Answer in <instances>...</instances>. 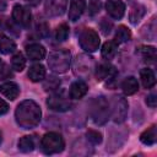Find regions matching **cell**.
<instances>
[{
    "mask_svg": "<svg viewBox=\"0 0 157 157\" xmlns=\"http://www.w3.org/2000/svg\"><path fill=\"white\" fill-rule=\"evenodd\" d=\"M16 123L23 129H32L37 126L42 118L40 107L31 99L21 102L15 110Z\"/></svg>",
    "mask_w": 157,
    "mask_h": 157,
    "instance_id": "cell-1",
    "label": "cell"
},
{
    "mask_svg": "<svg viewBox=\"0 0 157 157\" xmlns=\"http://www.w3.org/2000/svg\"><path fill=\"white\" fill-rule=\"evenodd\" d=\"M71 63V54L67 50L52 52L48 56L49 69L56 74H64L69 70Z\"/></svg>",
    "mask_w": 157,
    "mask_h": 157,
    "instance_id": "cell-2",
    "label": "cell"
},
{
    "mask_svg": "<svg viewBox=\"0 0 157 157\" xmlns=\"http://www.w3.org/2000/svg\"><path fill=\"white\" fill-rule=\"evenodd\" d=\"M110 114V105L109 102L104 97H97L91 105V118L94 121V124L103 125Z\"/></svg>",
    "mask_w": 157,
    "mask_h": 157,
    "instance_id": "cell-3",
    "label": "cell"
},
{
    "mask_svg": "<svg viewBox=\"0 0 157 157\" xmlns=\"http://www.w3.org/2000/svg\"><path fill=\"white\" fill-rule=\"evenodd\" d=\"M65 142L60 134L58 132H47L42 137V148L47 155L59 153L64 150Z\"/></svg>",
    "mask_w": 157,
    "mask_h": 157,
    "instance_id": "cell-4",
    "label": "cell"
},
{
    "mask_svg": "<svg viewBox=\"0 0 157 157\" xmlns=\"http://www.w3.org/2000/svg\"><path fill=\"white\" fill-rule=\"evenodd\" d=\"M78 42H80L81 48L85 52H88V53L96 52L98 49V47H99V37H98V33L96 31L91 29V28H86L80 34Z\"/></svg>",
    "mask_w": 157,
    "mask_h": 157,
    "instance_id": "cell-5",
    "label": "cell"
},
{
    "mask_svg": "<svg viewBox=\"0 0 157 157\" xmlns=\"http://www.w3.org/2000/svg\"><path fill=\"white\" fill-rule=\"evenodd\" d=\"M110 112H112V118L114 123H123L126 119V114H128V102L125 98L123 97H114L112 104H109Z\"/></svg>",
    "mask_w": 157,
    "mask_h": 157,
    "instance_id": "cell-6",
    "label": "cell"
},
{
    "mask_svg": "<svg viewBox=\"0 0 157 157\" xmlns=\"http://www.w3.org/2000/svg\"><path fill=\"white\" fill-rule=\"evenodd\" d=\"M47 104L50 109L55 112H66L71 108V102L64 92H56L48 97Z\"/></svg>",
    "mask_w": 157,
    "mask_h": 157,
    "instance_id": "cell-7",
    "label": "cell"
},
{
    "mask_svg": "<svg viewBox=\"0 0 157 157\" xmlns=\"http://www.w3.org/2000/svg\"><path fill=\"white\" fill-rule=\"evenodd\" d=\"M12 18L13 21L23 27H28L31 25V20H32V15L31 11L22 5H15L12 9Z\"/></svg>",
    "mask_w": 157,
    "mask_h": 157,
    "instance_id": "cell-8",
    "label": "cell"
},
{
    "mask_svg": "<svg viewBox=\"0 0 157 157\" xmlns=\"http://www.w3.org/2000/svg\"><path fill=\"white\" fill-rule=\"evenodd\" d=\"M67 0H45V12L50 17L61 16L66 10Z\"/></svg>",
    "mask_w": 157,
    "mask_h": 157,
    "instance_id": "cell-9",
    "label": "cell"
},
{
    "mask_svg": "<svg viewBox=\"0 0 157 157\" xmlns=\"http://www.w3.org/2000/svg\"><path fill=\"white\" fill-rule=\"evenodd\" d=\"M105 10L110 17L120 20L125 12V5L121 0H109L105 4Z\"/></svg>",
    "mask_w": 157,
    "mask_h": 157,
    "instance_id": "cell-10",
    "label": "cell"
},
{
    "mask_svg": "<svg viewBox=\"0 0 157 157\" xmlns=\"http://www.w3.org/2000/svg\"><path fill=\"white\" fill-rule=\"evenodd\" d=\"M86 7V1L85 0H70V6H69V20L75 22L77 21L81 15L83 13Z\"/></svg>",
    "mask_w": 157,
    "mask_h": 157,
    "instance_id": "cell-11",
    "label": "cell"
},
{
    "mask_svg": "<svg viewBox=\"0 0 157 157\" xmlns=\"http://www.w3.org/2000/svg\"><path fill=\"white\" fill-rule=\"evenodd\" d=\"M87 90H88L87 85L83 81L77 80V81L71 83L70 91H69V96H70L71 99H80L87 93Z\"/></svg>",
    "mask_w": 157,
    "mask_h": 157,
    "instance_id": "cell-12",
    "label": "cell"
},
{
    "mask_svg": "<svg viewBox=\"0 0 157 157\" xmlns=\"http://www.w3.org/2000/svg\"><path fill=\"white\" fill-rule=\"evenodd\" d=\"M26 54L31 60H42L45 56V48L42 44L32 43L26 47Z\"/></svg>",
    "mask_w": 157,
    "mask_h": 157,
    "instance_id": "cell-13",
    "label": "cell"
},
{
    "mask_svg": "<svg viewBox=\"0 0 157 157\" xmlns=\"http://www.w3.org/2000/svg\"><path fill=\"white\" fill-rule=\"evenodd\" d=\"M0 91H1V93H2L6 98H9V99H11V101L16 99V98L18 97V94H20V87H18V85L15 83V82H12V81L5 82V83L0 87Z\"/></svg>",
    "mask_w": 157,
    "mask_h": 157,
    "instance_id": "cell-14",
    "label": "cell"
},
{
    "mask_svg": "<svg viewBox=\"0 0 157 157\" xmlns=\"http://www.w3.org/2000/svg\"><path fill=\"white\" fill-rule=\"evenodd\" d=\"M114 74H115L114 67H113L110 64H108V63H102V64H99V65L97 66V69H96V77H97V80H99V81L105 80V78H108V77H113Z\"/></svg>",
    "mask_w": 157,
    "mask_h": 157,
    "instance_id": "cell-15",
    "label": "cell"
},
{
    "mask_svg": "<svg viewBox=\"0 0 157 157\" xmlns=\"http://www.w3.org/2000/svg\"><path fill=\"white\" fill-rule=\"evenodd\" d=\"M140 78H141V83L145 88H152L156 85L155 72L148 67H145L140 71Z\"/></svg>",
    "mask_w": 157,
    "mask_h": 157,
    "instance_id": "cell-16",
    "label": "cell"
},
{
    "mask_svg": "<svg viewBox=\"0 0 157 157\" xmlns=\"http://www.w3.org/2000/svg\"><path fill=\"white\" fill-rule=\"evenodd\" d=\"M28 77L33 82H39L45 77V69L40 64L32 65L28 70Z\"/></svg>",
    "mask_w": 157,
    "mask_h": 157,
    "instance_id": "cell-17",
    "label": "cell"
},
{
    "mask_svg": "<svg viewBox=\"0 0 157 157\" xmlns=\"http://www.w3.org/2000/svg\"><path fill=\"white\" fill-rule=\"evenodd\" d=\"M156 139H157V128H156V125H152L148 129H146L140 136L141 142L144 145H147V146L153 145L156 142Z\"/></svg>",
    "mask_w": 157,
    "mask_h": 157,
    "instance_id": "cell-18",
    "label": "cell"
},
{
    "mask_svg": "<svg viewBox=\"0 0 157 157\" xmlns=\"http://www.w3.org/2000/svg\"><path fill=\"white\" fill-rule=\"evenodd\" d=\"M121 88H123V91H124L125 94H128V96L134 94V93L137 92V90H139L137 80H136L135 77H132V76L126 77V78L123 81V83H121Z\"/></svg>",
    "mask_w": 157,
    "mask_h": 157,
    "instance_id": "cell-19",
    "label": "cell"
},
{
    "mask_svg": "<svg viewBox=\"0 0 157 157\" xmlns=\"http://www.w3.org/2000/svg\"><path fill=\"white\" fill-rule=\"evenodd\" d=\"M16 49V44L15 42L4 36V34H0V53L1 54H10V53H13Z\"/></svg>",
    "mask_w": 157,
    "mask_h": 157,
    "instance_id": "cell-20",
    "label": "cell"
},
{
    "mask_svg": "<svg viewBox=\"0 0 157 157\" xmlns=\"http://www.w3.org/2000/svg\"><path fill=\"white\" fill-rule=\"evenodd\" d=\"M117 53V43L115 42H105L102 47V56L107 60L112 59Z\"/></svg>",
    "mask_w": 157,
    "mask_h": 157,
    "instance_id": "cell-21",
    "label": "cell"
},
{
    "mask_svg": "<svg viewBox=\"0 0 157 157\" xmlns=\"http://www.w3.org/2000/svg\"><path fill=\"white\" fill-rule=\"evenodd\" d=\"M33 148H34V142H33V139L31 136H23V137L20 139V141H18V150L21 152L27 153V152L33 151Z\"/></svg>",
    "mask_w": 157,
    "mask_h": 157,
    "instance_id": "cell-22",
    "label": "cell"
},
{
    "mask_svg": "<svg viewBox=\"0 0 157 157\" xmlns=\"http://www.w3.org/2000/svg\"><path fill=\"white\" fill-rule=\"evenodd\" d=\"M131 33L125 26H119L115 33V43H125L130 39Z\"/></svg>",
    "mask_w": 157,
    "mask_h": 157,
    "instance_id": "cell-23",
    "label": "cell"
},
{
    "mask_svg": "<svg viewBox=\"0 0 157 157\" xmlns=\"http://www.w3.org/2000/svg\"><path fill=\"white\" fill-rule=\"evenodd\" d=\"M11 66L16 71H22L25 69V66H26V59H25V56L21 53L13 55V58L11 60Z\"/></svg>",
    "mask_w": 157,
    "mask_h": 157,
    "instance_id": "cell-24",
    "label": "cell"
},
{
    "mask_svg": "<svg viewBox=\"0 0 157 157\" xmlns=\"http://www.w3.org/2000/svg\"><path fill=\"white\" fill-rule=\"evenodd\" d=\"M144 15H145V7L142 5H136L135 7H132L131 13H130V21H131V23H134V25L137 23L142 18Z\"/></svg>",
    "mask_w": 157,
    "mask_h": 157,
    "instance_id": "cell-25",
    "label": "cell"
},
{
    "mask_svg": "<svg viewBox=\"0 0 157 157\" xmlns=\"http://www.w3.org/2000/svg\"><path fill=\"white\" fill-rule=\"evenodd\" d=\"M56 40L59 42H64L69 37V26L66 23H61L58 28H56V33H55Z\"/></svg>",
    "mask_w": 157,
    "mask_h": 157,
    "instance_id": "cell-26",
    "label": "cell"
},
{
    "mask_svg": "<svg viewBox=\"0 0 157 157\" xmlns=\"http://www.w3.org/2000/svg\"><path fill=\"white\" fill-rule=\"evenodd\" d=\"M59 86H60V80L56 78L55 76H49L44 81V85H43L45 91H55V90H58Z\"/></svg>",
    "mask_w": 157,
    "mask_h": 157,
    "instance_id": "cell-27",
    "label": "cell"
},
{
    "mask_svg": "<svg viewBox=\"0 0 157 157\" xmlns=\"http://www.w3.org/2000/svg\"><path fill=\"white\" fill-rule=\"evenodd\" d=\"M86 136H87V140L93 145H98L102 142V135H101V132H98L96 130H88Z\"/></svg>",
    "mask_w": 157,
    "mask_h": 157,
    "instance_id": "cell-28",
    "label": "cell"
},
{
    "mask_svg": "<svg viewBox=\"0 0 157 157\" xmlns=\"http://www.w3.org/2000/svg\"><path fill=\"white\" fill-rule=\"evenodd\" d=\"M140 53L142 54V56L145 59H148V60H153L156 58V49H155V47H141L140 48Z\"/></svg>",
    "mask_w": 157,
    "mask_h": 157,
    "instance_id": "cell-29",
    "label": "cell"
},
{
    "mask_svg": "<svg viewBox=\"0 0 157 157\" xmlns=\"http://www.w3.org/2000/svg\"><path fill=\"white\" fill-rule=\"evenodd\" d=\"M101 9V1L99 0H90V5H88V10L91 15H94L99 11Z\"/></svg>",
    "mask_w": 157,
    "mask_h": 157,
    "instance_id": "cell-30",
    "label": "cell"
},
{
    "mask_svg": "<svg viewBox=\"0 0 157 157\" xmlns=\"http://www.w3.org/2000/svg\"><path fill=\"white\" fill-rule=\"evenodd\" d=\"M146 104L151 108H155L157 105V96L155 93H151L146 97Z\"/></svg>",
    "mask_w": 157,
    "mask_h": 157,
    "instance_id": "cell-31",
    "label": "cell"
},
{
    "mask_svg": "<svg viewBox=\"0 0 157 157\" xmlns=\"http://www.w3.org/2000/svg\"><path fill=\"white\" fill-rule=\"evenodd\" d=\"M10 76H12L10 69L6 65H2V69H0V78L4 80V78H9Z\"/></svg>",
    "mask_w": 157,
    "mask_h": 157,
    "instance_id": "cell-32",
    "label": "cell"
},
{
    "mask_svg": "<svg viewBox=\"0 0 157 157\" xmlns=\"http://www.w3.org/2000/svg\"><path fill=\"white\" fill-rule=\"evenodd\" d=\"M7 110H9V104L0 98V115H4L5 113H7Z\"/></svg>",
    "mask_w": 157,
    "mask_h": 157,
    "instance_id": "cell-33",
    "label": "cell"
},
{
    "mask_svg": "<svg viewBox=\"0 0 157 157\" xmlns=\"http://www.w3.org/2000/svg\"><path fill=\"white\" fill-rule=\"evenodd\" d=\"M38 32L40 33V36L45 37V36L48 34V26H47L45 23H43L42 26H39V27H38Z\"/></svg>",
    "mask_w": 157,
    "mask_h": 157,
    "instance_id": "cell-34",
    "label": "cell"
},
{
    "mask_svg": "<svg viewBox=\"0 0 157 157\" xmlns=\"http://www.w3.org/2000/svg\"><path fill=\"white\" fill-rule=\"evenodd\" d=\"M26 1H27L29 5H37V4H38L40 0H26Z\"/></svg>",
    "mask_w": 157,
    "mask_h": 157,
    "instance_id": "cell-35",
    "label": "cell"
},
{
    "mask_svg": "<svg viewBox=\"0 0 157 157\" xmlns=\"http://www.w3.org/2000/svg\"><path fill=\"white\" fill-rule=\"evenodd\" d=\"M5 9V2L2 0H0V11H2Z\"/></svg>",
    "mask_w": 157,
    "mask_h": 157,
    "instance_id": "cell-36",
    "label": "cell"
},
{
    "mask_svg": "<svg viewBox=\"0 0 157 157\" xmlns=\"http://www.w3.org/2000/svg\"><path fill=\"white\" fill-rule=\"evenodd\" d=\"M0 144H1V132H0Z\"/></svg>",
    "mask_w": 157,
    "mask_h": 157,
    "instance_id": "cell-37",
    "label": "cell"
},
{
    "mask_svg": "<svg viewBox=\"0 0 157 157\" xmlns=\"http://www.w3.org/2000/svg\"><path fill=\"white\" fill-rule=\"evenodd\" d=\"M0 65H1V60H0Z\"/></svg>",
    "mask_w": 157,
    "mask_h": 157,
    "instance_id": "cell-38",
    "label": "cell"
}]
</instances>
